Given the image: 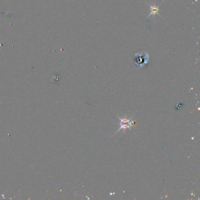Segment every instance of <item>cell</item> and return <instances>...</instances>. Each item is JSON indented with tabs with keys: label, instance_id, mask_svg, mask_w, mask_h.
Segmentation results:
<instances>
[{
	"label": "cell",
	"instance_id": "cell-3",
	"mask_svg": "<svg viewBox=\"0 0 200 200\" xmlns=\"http://www.w3.org/2000/svg\"><path fill=\"white\" fill-rule=\"evenodd\" d=\"M158 5V6H156L153 4H151V3H149V5L150 7V9H151V13L150 15H148V17L146 18V19L149 17H150V16H153V17H154L155 19V16L156 14H158L159 16H160V15L159 14V11H160L159 7L160 6V5ZM161 17V16H160Z\"/></svg>",
	"mask_w": 200,
	"mask_h": 200
},
{
	"label": "cell",
	"instance_id": "cell-2",
	"mask_svg": "<svg viewBox=\"0 0 200 200\" xmlns=\"http://www.w3.org/2000/svg\"><path fill=\"white\" fill-rule=\"evenodd\" d=\"M119 119H120V128L118 129L117 132H118L120 129H131V127L133 126L132 124V118H119Z\"/></svg>",
	"mask_w": 200,
	"mask_h": 200
},
{
	"label": "cell",
	"instance_id": "cell-1",
	"mask_svg": "<svg viewBox=\"0 0 200 200\" xmlns=\"http://www.w3.org/2000/svg\"><path fill=\"white\" fill-rule=\"evenodd\" d=\"M134 56V62L140 68H143L149 61V55L146 52H137Z\"/></svg>",
	"mask_w": 200,
	"mask_h": 200
}]
</instances>
